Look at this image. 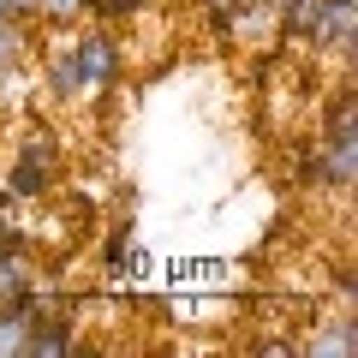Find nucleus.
<instances>
[{
  "label": "nucleus",
  "instance_id": "1",
  "mask_svg": "<svg viewBox=\"0 0 358 358\" xmlns=\"http://www.w3.org/2000/svg\"><path fill=\"white\" fill-rule=\"evenodd\" d=\"M66 36V54H72V72L78 84H84V102H96V96H108V90L120 84V72H126V42L114 36L108 24H72L60 30Z\"/></svg>",
  "mask_w": 358,
  "mask_h": 358
},
{
  "label": "nucleus",
  "instance_id": "2",
  "mask_svg": "<svg viewBox=\"0 0 358 358\" xmlns=\"http://www.w3.org/2000/svg\"><path fill=\"white\" fill-rule=\"evenodd\" d=\"M299 42L317 54H341V66H352L358 54V0H317L299 30Z\"/></svg>",
  "mask_w": 358,
  "mask_h": 358
},
{
  "label": "nucleus",
  "instance_id": "3",
  "mask_svg": "<svg viewBox=\"0 0 358 358\" xmlns=\"http://www.w3.org/2000/svg\"><path fill=\"white\" fill-rule=\"evenodd\" d=\"M60 179V143L48 126H36L13 155V173H6V197H42Z\"/></svg>",
  "mask_w": 358,
  "mask_h": 358
},
{
  "label": "nucleus",
  "instance_id": "4",
  "mask_svg": "<svg viewBox=\"0 0 358 358\" xmlns=\"http://www.w3.org/2000/svg\"><path fill=\"white\" fill-rule=\"evenodd\" d=\"M299 358H358V310L322 317L299 334Z\"/></svg>",
  "mask_w": 358,
  "mask_h": 358
},
{
  "label": "nucleus",
  "instance_id": "5",
  "mask_svg": "<svg viewBox=\"0 0 358 358\" xmlns=\"http://www.w3.org/2000/svg\"><path fill=\"white\" fill-rule=\"evenodd\" d=\"M72 352H78V322L66 317V305L42 310V317L30 322V346H24V358H72Z\"/></svg>",
  "mask_w": 358,
  "mask_h": 358
},
{
  "label": "nucleus",
  "instance_id": "6",
  "mask_svg": "<svg viewBox=\"0 0 358 358\" xmlns=\"http://www.w3.org/2000/svg\"><path fill=\"white\" fill-rule=\"evenodd\" d=\"M42 78H48V96H54L60 108H84V84H78V72H72V54H66V42H60V48H48Z\"/></svg>",
  "mask_w": 358,
  "mask_h": 358
},
{
  "label": "nucleus",
  "instance_id": "7",
  "mask_svg": "<svg viewBox=\"0 0 358 358\" xmlns=\"http://www.w3.org/2000/svg\"><path fill=\"white\" fill-rule=\"evenodd\" d=\"M90 18V0H36V24L48 30H72Z\"/></svg>",
  "mask_w": 358,
  "mask_h": 358
},
{
  "label": "nucleus",
  "instance_id": "8",
  "mask_svg": "<svg viewBox=\"0 0 358 358\" xmlns=\"http://www.w3.org/2000/svg\"><path fill=\"white\" fill-rule=\"evenodd\" d=\"M24 42H30V30H24V24H13V18H0V72H6V66H18Z\"/></svg>",
  "mask_w": 358,
  "mask_h": 358
},
{
  "label": "nucleus",
  "instance_id": "9",
  "mask_svg": "<svg viewBox=\"0 0 358 358\" xmlns=\"http://www.w3.org/2000/svg\"><path fill=\"white\" fill-rule=\"evenodd\" d=\"M126 268H138V245H131V233L120 227L114 245H108V275H126Z\"/></svg>",
  "mask_w": 358,
  "mask_h": 358
},
{
  "label": "nucleus",
  "instance_id": "10",
  "mask_svg": "<svg viewBox=\"0 0 358 358\" xmlns=\"http://www.w3.org/2000/svg\"><path fill=\"white\" fill-rule=\"evenodd\" d=\"M90 18H138L126 0H90Z\"/></svg>",
  "mask_w": 358,
  "mask_h": 358
},
{
  "label": "nucleus",
  "instance_id": "11",
  "mask_svg": "<svg viewBox=\"0 0 358 358\" xmlns=\"http://www.w3.org/2000/svg\"><path fill=\"white\" fill-rule=\"evenodd\" d=\"M197 6L209 13V24H215V30H227V13H233V0H197Z\"/></svg>",
  "mask_w": 358,
  "mask_h": 358
},
{
  "label": "nucleus",
  "instance_id": "12",
  "mask_svg": "<svg viewBox=\"0 0 358 358\" xmlns=\"http://www.w3.org/2000/svg\"><path fill=\"white\" fill-rule=\"evenodd\" d=\"M6 6H13V24H36V0H6Z\"/></svg>",
  "mask_w": 358,
  "mask_h": 358
},
{
  "label": "nucleus",
  "instance_id": "13",
  "mask_svg": "<svg viewBox=\"0 0 358 358\" xmlns=\"http://www.w3.org/2000/svg\"><path fill=\"white\" fill-rule=\"evenodd\" d=\"M126 6H131V13H143V6H155V0H126Z\"/></svg>",
  "mask_w": 358,
  "mask_h": 358
},
{
  "label": "nucleus",
  "instance_id": "14",
  "mask_svg": "<svg viewBox=\"0 0 358 358\" xmlns=\"http://www.w3.org/2000/svg\"><path fill=\"white\" fill-rule=\"evenodd\" d=\"M0 18H13V6H6V0H0Z\"/></svg>",
  "mask_w": 358,
  "mask_h": 358
}]
</instances>
